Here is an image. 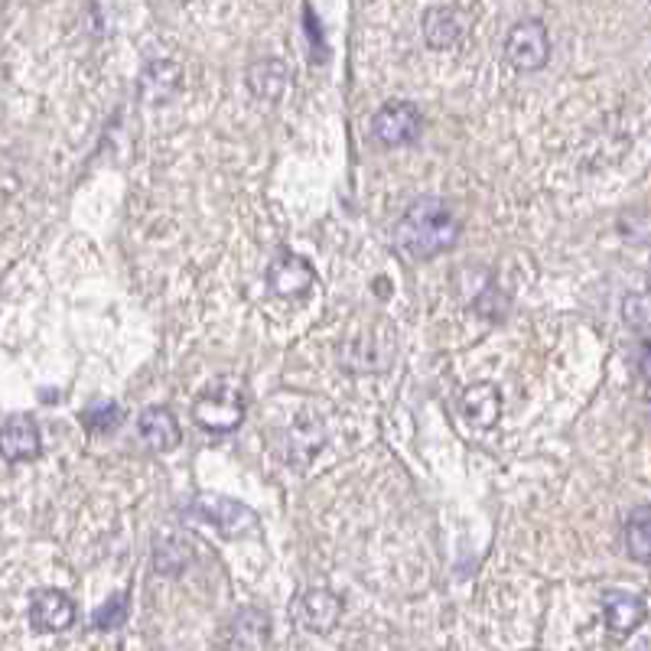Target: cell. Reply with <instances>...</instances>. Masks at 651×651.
I'll return each mask as SVG.
<instances>
[{"instance_id":"cell-11","label":"cell","mask_w":651,"mask_h":651,"mask_svg":"<svg viewBox=\"0 0 651 651\" xmlns=\"http://www.w3.org/2000/svg\"><path fill=\"white\" fill-rule=\"evenodd\" d=\"M137 434L154 450H174L179 446V424L170 407H147L137 421Z\"/></svg>"},{"instance_id":"cell-19","label":"cell","mask_w":651,"mask_h":651,"mask_svg":"<svg viewBox=\"0 0 651 651\" xmlns=\"http://www.w3.org/2000/svg\"><path fill=\"white\" fill-rule=\"evenodd\" d=\"M622 316L635 333H651V294H632L622 304Z\"/></svg>"},{"instance_id":"cell-8","label":"cell","mask_w":651,"mask_h":651,"mask_svg":"<svg viewBox=\"0 0 651 651\" xmlns=\"http://www.w3.org/2000/svg\"><path fill=\"white\" fill-rule=\"evenodd\" d=\"M313 280H316L313 267H309L304 258L287 255V251L277 255L274 264L267 267V287H270L277 297H300V294H306V290L313 287Z\"/></svg>"},{"instance_id":"cell-6","label":"cell","mask_w":651,"mask_h":651,"mask_svg":"<svg viewBox=\"0 0 651 651\" xmlns=\"http://www.w3.org/2000/svg\"><path fill=\"white\" fill-rule=\"evenodd\" d=\"M339 615H343V603H339V596L329 593V590H306L304 596L294 603V619H297V625L306 629V632H313V635L329 632V629L339 622Z\"/></svg>"},{"instance_id":"cell-17","label":"cell","mask_w":651,"mask_h":651,"mask_svg":"<svg viewBox=\"0 0 651 651\" xmlns=\"http://www.w3.org/2000/svg\"><path fill=\"white\" fill-rule=\"evenodd\" d=\"M118 421H121V407L115 401H95L82 411V427L91 434L111 431V427H118Z\"/></svg>"},{"instance_id":"cell-14","label":"cell","mask_w":651,"mask_h":651,"mask_svg":"<svg viewBox=\"0 0 651 651\" xmlns=\"http://www.w3.org/2000/svg\"><path fill=\"white\" fill-rule=\"evenodd\" d=\"M248 86H251V91H255L258 98H264V101H277L284 86H287V69H284V62H280V59H260V62H255V66L248 69Z\"/></svg>"},{"instance_id":"cell-7","label":"cell","mask_w":651,"mask_h":651,"mask_svg":"<svg viewBox=\"0 0 651 651\" xmlns=\"http://www.w3.org/2000/svg\"><path fill=\"white\" fill-rule=\"evenodd\" d=\"M76 622V603L59 590H40L30 603V625L37 632H66Z\"/></svg>"},{"instance_id":"cell-13","label":"cell","mask_w":651,"mask_h":651,"mask_svg":"<svg viewBox=\"0 0 651 651\" xmlns=\"http://www.w3.org/2000/svg\"><path fill=\"white\" fill-rule=\"evenodd\" d=\"M424 37H427V43L434 46V49H450V46L463 37V20H460V13L450 10V7H434V10H427V17H424Z\"/></svg>"},{"instance_id":"cell-15","label":"cell","mask_w":651,"mask_h":651,"mask_svg":"<svg viewBox=\"0 0 651 651\" xmlns=\"http://www.w3.org/2000/svg\"><path fill=\"white\" fill-rule=\"evenodd\" d=\"M625 548L632 561L651 566V505H642L629 515L625 524Z\"/></svg>"},{"instance_id":"cell-12","label":"cell","mask_w":651,"mask_h":651,"mask_svg":"<svg viewBox=\"0 0 651 651\" xmlns=\"http://www.w3.org/2000/svg\"><path fill=\"white\" fill-rule=\"evenodd\" d=\"M463 414L466 421H473L479 427H492L499 417H502V394L495 385L482 382L463 394Z\"/></svg>"},{"instance_id":"cell-10","label":"cell","mask_w":651,"mask_h":651,"mask_svg":"<svg viewBox=\"0 0 651 651\" xmlns=\"http://www.w3.org/2000/svg\"><path fill=\"white\" fill-rule=\"evenodd\" d=\"M603 615L615 635H632L645 622V600L625 590H612L603 600Z\"/></svg>"},{"instance_id":"cell-9","label":"cell","mask_w":651,"mask_h":651,"mask_svg":"<svg viewBox=\"0 0 651 651\" xmlns=\"http://www.w3.org/2000/svg\"><path fill=\"white\" fill-rule=\"evenodd\" d=\"M0 456L7 463H27L40 456V427L30 417H10L0 427Z\"/></svg>"},{"instance_id":"cell-21","label":"cell","mask_w":651,"mask_h":651,"mask_svg":"<svg viewBox=\"0 0 651 651\" xmlns=\"http://www.w3.org/2000/svg\"><path fill=\"white\" fill-rule=\"evenodd\" d=\"M649 385H651V382H649ZM645 411L651 414V388H649V394H645Z\"/></svg>"},{"instance_id":"cell-2","label":"cell","mask_w":651,"mask_h":651,"mask_svg":"<svg viewBox=\"0 0 651 651\" xmlns=\"http://www.w3.org/2000/svg\"><path fill=\"white\" fill-rule=\"evenodd\" d=\"M193 417L203 431H213V434H228L241 424L245 417V397L238 388H209L199 394V401L193 404Z\"/></svg>"},{"instance_id":"cell-1","label":"cell","mask_w":651,"mask_h":651,"mask_svg":"<svg viewBox=\"0 0 651 651\" xmlns=\"http://www.w3.org/2000/svg\"><path fill=\"white\" fill-rule=\"evenodd\" d=\"M460 238V221L443 199H417L397 221V245L417 260H431L450 251Z\"/></svg>"},{"instance_id":"cell-3","label":"cell","mask_w":651,"mask_h":651,"mask_svg":"<svg viewBox=\"0 0 651 651\" xmlns=\"http://www.w3.org/2000/svg\"><path fill=\"white\" fill-rule=\"evenodd\" d=\"M551 56V40L541 20H521L519 27H512L509 40H505V59L521 69V72H537L548 66Z\"/></svg>"},{"instance_id":"cell-18","label":"cell","mask_w":651,"mask_h":651,"mask_svg":"<svg viewBox=\"0 0 651 651\" xmlns=\"http://www.w3.org/2000/svg\"><path fill=\"white\" fill-rule=\"evenodd\" d=\"M128 612H130L128 596L118 593V596H111L105 606L95 609L91 622H95V629H101V632H115V629H121V625L128 622Z\"/></svg>"},{"instance_id":"cell-20","label":"cell","mask_w":651,"mask_h":651,"mask_svg":"<svg viewBox=\"0 0 651 651\" xmlns=\"http://www.w3.org/2000/svg\"><path fill=\"white\" fill-rule=\"evenodd\" d=\"M639 368H642V378L651 382V336L645 339V346H642V358H639Z\"/></svg>"},{"instance_id":"cell-16","label":"cell","mask_w":651,"mask_h":651,"mask_svg":"<svg viewBox=\"0 0 651 651\" xmlns=\"http://www.w3.org/2000/svg\"><path fill=\"white\" fill-rule=\"evenodd\" d=\"M231 632H235V639H231V645L238 649H260L264 642H267V635H270V625H267V615L258 612V609H248V612H241L238 619H235V625H231Z\"/></svg>"},{"instance_id":"cell-4","label":"cell","mask_w":651,"mask_h":651,"mask_svg":"<svg viewBox=\"0 0 651 651\" xmlns=\"http://www.w3.org/2000/svg\"><path fill=\"white\" fill-rule=\"evenodd\" d=\"M421 111L411 105V101H391L385 105L375 118H372V134L375 140L388 144V147H404V144H414L421 137Z\"/></svg>"},{"instance_id":"cell-5","label":"cell","mask_w":651,"mask_h":651,"mask_svg":"<svg viewBox=\"0 0 651 651\" xmlns=\"http://www.w3.org/2000/svg\"><path fill=\"white\" fill-rule=\"evenodd\" d=\"M193 509H196V515H203L209 524H216L218 531L228 534V537L245 534L258 524V515L248 505H241L235 499H221V495H199Z\"/></svg>"}]
</instances>
